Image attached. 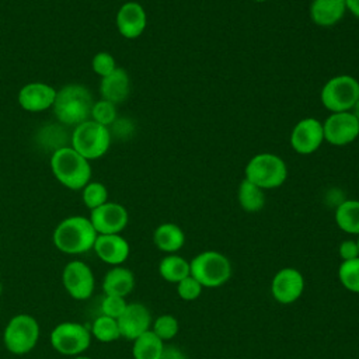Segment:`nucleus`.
<instances>
[{"label":"nucleus","mask_w":359,"mask_h":359,"mask_svg":"<svg viewBox=\"0 0 359 359\" xmlns=\"http://www.w3.org/2000/svg\"><path fill=\"white\" fill-rule=\"evenodd\" d=\"M90 328L81 323H59L49 335L52 348L66 356L81 355L91 344Z\"/></svg>","instance_id":"obj_9"},{"label":"nucleus","mask_w":359,"mask_h":359,"mask_svg":"<svg viewBox=\"0 0 359 359\" xmlns=\"http://www.w3.org/2000/svg\"><path fill=\"white\" fill-rule=\"evenodd\" d=\"M126 306H128V303H126L125 297L104 294V299L101 302V314L118 320L119 316L126 309Z\"/></svg>","instance_id":"obj_32"},{"label":"nucleus","mask_w":359,"mask_h":359,"mask_svg":"<svg viewBox=\"0 0 359 359\" xmlns=\"http://www.w3.org/2000/svg\"><path fill=\"white\" fill-rule=\"evenodd\" d=\"M135 287V276L130 269L121 265L109 269L102 279L104 294L126 297Z\"/></svg>","instance_id":"obj_21"},{"label":"nucleus","mask_w":359,"mask_h":359,"mask_svg":"<svg viewBox=\"0 0 359 359\" xmlns=\"http://www.w3.org/2000/svg\"><path fill=\"white\" fill-rule=\"evenodd\" d=\"M50 170L55 178L69 189H83L91 180V165L72 146L56 149L50 156Z\"/></svg>","instance_id":"obj_3"},{"label":"nucleus","mask_w":359,"mask_h":359,"mask_svg":"<svg viewBox=\"0 0 359 359\" xmlns=\"http://www.w3.org/2000/svg\"><path fill=\"white\" fill-rule=\"evenodd\" d=\"M304 279L296 268H283L278 271L271 283L273 299L282 304L294 303L303 293Z\"/></svg>","instance_id":"obj_14"},{"label":"nucleus","mask_w":359,"mask_h":359,"mask_svg":"<svg viewBox=\"0 0 359 359\" xmlns=\"http://www.w3.org/2000/svg\"><path fill=\"white\" fill-rule=\"evenodd\" d=\"M160 359H185V355L175 346H164Z\"/></svg>","instance_id":"obj_36"},{"label":"nucleus","mask_w":359,"mask_h":359,"mask_svg":"<svg viewBox=\"0 0 359 359\" xmlns=\"http://www.w3.org/2000/svg\"><path fill=\"white\" fill-rule=\"evenodd\" d=\"M90 222L97 234H119L128 224L129 215L123 205L105 202L90 210Z\"/></svg>","instance_id":"obj_13"},{"label":"nucleus","mask_w":359,"mask_h":359,"mask_svg":"<svg viewBox=\"0 0 359 359\" xmlns=\"http://www.w3.org/2000/svg\"><path fill=\"white\" fill-rule=\"evenodd\" d=\"M158 272L163 279L170 283H178L184 278L191 275L189 262L175 254L164 257L158 264Z\"/></svg>","instance_id":"obj_26"},{"label":"nucleus","mask_w":359,"mask_h":359,"mask_svg":"<svg viewBox=\"0 0 359 359\" xmlns=\"http://www.w3.org/2000/svg\"><path fill=\"white\" fill-rule=\"evenodd\" d=\"M65 290L76 300L88 299L95 287V279L91 268L79 259L67 262L62 272Z\"/></svg>","instance_id":"obj_10"},{"label":"nucleus","mask_w":359,"mask_h":359,"mask_svg":"<svg viewBox=\"0 0 359 359\" xmlns=\"http://www.w3.org/2000/svg\"><path fill=\"white\" fill-rule=\"evenodd\" d=\"M97 236L88 217L69 216L55 227L52 241L59 251L76 255L93 250Z\"/></svg>","instance_id":"obj_1"},{"label":"nucleus","mask_w":359,"mask_h":359,"mask_svg":"<svg viewBox=\"0 0 359 359\" xmlns=\"http://www.w3.org/2000/svg\"><path fill=\"white\" fill-rule=\"evenodd\" d=\"M93 250L101 261L114 266L123 264L130 252L129 243L121 234H98Z\"/></svg>","instance_id":"obj_18"},{"label":"nucleus","mask_w":359,"mask_h":359,"mask_svg":"<svg viewBox=\"0 0 359 359\" xmlns=\"http://www.w3.org/2000/svg\"><path fill=\"white\" fill-rule=\"evenodd\" d=\"M147 25L144 8L137 1L123 3L116 13V28L126 39L139 38Z\"/></svg>","instance_id":"obj_16"},{"label":"nucleus","mask_w":359,"mask_h":359,"mask_svg":"<svg viewBox=\"0 0 359 359\" xmlns=\"http://www.w3.org/2000/svg\"><path fill=\"white\" fill-rule=\"evenodd\" d=\"M324 142L332 146H346L355 142L359 136V121L348 112H332L323 122Z\"/></svg>","instance_id":"obj_11"},{"label":"nucleus","mask_w":359,"mask_h":359,"mask_svg":"<svg viewBox=\"0 0 359 359\" xmlns=\"http://www.w3.org/2000/svg\"><path fill=\"white\" fill-rule=\"evenodd\" d=\"M163 349V341L151 330H149L133 339L132 355L133 359H160Z\"/></svg>","instance_id":"obj_24"},{"label":"nucleus","mask_w":359,"mask_h":359,"mask_svg":"<svg viewBox=\"0 0 359 359\" xmlns=\"http://www.w3.org/2000/svg\"><path fill=\"white\" fill-rule=\"evenodd\" d=\"M93 105V95L84 86L67 84L56 91L52 109L59 122L77 126L91 118Z\"/></svg>","instance_id":"obj_2"},{"label":"nucleus","mask_w":359,"mask_h":359,"mask_svg":"<svg viewBox=\"0 0 359 359\" xmlns=\"http://www.w3.org/2000/svg\"><path fill=\"white\" fill-rule=\"evenodd\" d=\"M191 276L205 287H219L231 276V265L226 255L217 251H203L189 262Z\"/></svg>","instance_id":"obj_7"},{"label":"nucleus","mask_w":359,"mask_h":359,"mask_svg":"<svg viewBox=\"0 0 359 359\" xmlns=\"http://www.w3.org/2000/svg\"><path fill=\"white\" fill-rule=\"evenodd\" d=\"M346 11L352 13L356 18H359V0H345Z\"/></svg>","instance_id":"obj_37"},{"label":"nucleus","mask_w":359,"mask_h":359,"mask_svg":"<svg viewBox=\"0 0 359 359\" xmlns=\"http://www.w3.org/2000/svg\"><path fill=\"white\" fill-rule=\"evenodd\" d=\"M93 70L95 74H98L101 79L112 73L118 66L115 63V57L108 52H98L94 55L91 62Z\"/></svg>","instance_id":"obj_33"},{"label":"nucleus","mask_w":359,"mask_h":359,"mask_svg":"<svg viewBox=\"0 0 359 359\" xmlns=\"http://www.w3.org/2000/svg\"><path fill=\"white\" fill-rule=\"evenodd\" d=\"M339 257L342 258V261H349L353 258L359 257V248L356 244V240H345L339 244L338 248Z\"/></svg>","instance_id":"obj_35"},{"label":"nucleus","mask_w":359,"mask_h":359,"mask_svg":"<svg viewBox=\"0 0 359 359\" xmlns=\"http://www.w3.org/2000/svg\"><path fill=\"white\" fill-rule=\"evenodd\" d=\"M356 244H358V248H359V234H358V240H356Z\"/></svg>","instance_id":"obj_41"},{"label":"nucleus","mask_w":359,"mask_h":359,"mask_svg":"<svg viewBox=\"0 0 359 359\" xmlns=\"http://www.w3.org/2000/svg\"><path fill=\"white\" fill-rule=\"evenodd\" d=\"M118 327L121 337L126 339H136L143 332L150 330L151 316L149 309L142 303H128L123 313L119 316Z\"/></svg>","instance_id":"obj_15"},{"label":"nucleus","mask_w":359,"mask_h":359,"mask_svg":"<svg viewBox=\"0 0 359 359\" xmlns=\"http://www.w3.org/2000/svg\"><path fill=\"white\" fill-rule=\"evenodd\" d=\"M38 321L25 313L11 317L3 332V342L8 352L14 355H24L31 352L39 339Z\"/></svg>","instance_id":"obj_8"},{"label":"nucleus","mask_w":359,"mask_h":359,"mask_svg":"<svg viewBox=\"0 0 359 359\" xmlns=\"http://www.w3.org/2000/svg\"><path fill=\"white\" fill-rule=\"evenodd\" d=\"M100 93L102 100H107L112 104L123 102L130 93V79L125 69L116 67L112 73L101 79Z\"/></svg>","instance_id":"obj_19"},{"label":"nucleus","mask_w":359,"mask_h":359,"mask_svg":"<svg viewBox=\"0 0 359 359\" xmlns=\"http://www.w3.org/2000/svg\"><path fill=\"white\" fill-rule=\"evenodd\" d=\"M237 199L243 210L255 213L259 212L265 205V194L264 189L257 187L255 184L250 182L248 180H243L238 185Z\"/></svg>","instance_id":"obj_25"},{"label":"nucleus","mask_w":359,"mask_h":359,"mask_svg":"<svg viewBox=\"0 0 359 359\" xmlns=\"http://www.w3.org/2000/svg\"><path fill=\"white\" fill-rule=\"evenodd\" d=\"M1 290H3V286H1V282H0V296H1Z\"/></svg>","instance_id":"obj_42"},{"label":"nucleus","mask_w":359,"mask_h":359,"mask_svg":"<svg viewBox=\"0 0 359 359\" xmlns=\"http://www.w3.org/2000/svg\"><path fill=\"white\" fill-rule=\"evenodd\" d=\"M56 91L46 83H28L18 93V104L28 112H42L53 107Z\"/></svg>","instance_id":"obj_17"},{"label":"nucleus","mask_w":359,"mask_h":359,"mask_svg":"<svg viewBox=\"0 0 359 359\" xmlns=\"http://www.w3.org/2000/svg\"><path fill=\"white\" fill-rule=\"evenodd\" d=\"M70 140H72L70 146L79 154H81L84 158L90 161V160L102 157L108 151L111 146L112 135L109 128L102 126L94 122L93 119H88L74 126Z\"/></svg>","instance_id":"obj_5"},{"label":"nucleus","mask_w":359,"mask_h":359,"mask_svg":"<svg viewBox=\"0 0 359 359\" xmlns=\"http://www.w3.org/2000/svg\"><path fill=\"white\" fill-rule=\"evenodd\" d=\"M153 241L160 251L177 252L185 243V234L182 229L174 223H163L153 233Z\"/></svg>","instance_id":"obj_22"},{"label":"nucleus","mask_w":359,"mask_h":359,"mask_svg":"<svg viewBox=\"0 0 359 359\" xmlns=\"http://www.w3.org/2000/svg\"><path fill=\"white\" fill-rule=\"evenodd\" d=\"M252 1H257V3H264V1H266V0H252Z\"/></svg>","instance_id":"obj_40"},{"label":"nucleus","mask_w":359,"mask_h":359,"mask_svg":"<svg viewBox=\"0 0 359 359\" xmlns=\"http://www.w3.org/2000/svg\"><path fill=\"white\" fill-rule=\"evenodd\" d=\"M323 142V122L313 116L300 119L290 132V146L297 154H313L320 149Z\"/></svg>","instance_id":"obj_12"},{"label":"nucleus","mask_w":359,"mask_h":359,"mask_svg":"<svg viewBox=\"0 0 359 359\" xmlns=\"http://www.w3.org/2000/svg\"><path fill=\"white\" fill-rule=\"evenodd\" d=\"M90 119L109 128L116 121V105L102 98L100 101H94Z\"/></svg>","instance_id":"obj_30"},{"label":"nucleus","mask_w":359,"mask_h":359,"mask_svg":"<svg viewBox=\"0 0 359 359\" xmlns=\"http://www.w3.org/2000/svg\"><path fill=\"white\" fill-rule=\"evenodd\" d=\"M244 174L245 180L261 189H275L285 184L287 178V167L279 156L264 151L248 160Z\"/></svg>","instance_id":"obj_4"},{"label":"nucleus","mask_w":359,"mask_h":359,"mask_svg":"<svg viewBox=\"0 0 359 359\" xmlns=\"http://www.w3.org/2000/svg\"><path fill=\"white\" fill-rule=\"evenodd\" d=\"M351 112L356 116V119L359 121V100H358V102L353 105V108L351 109Z\"/></svg>","instance_id":"obj_38"},{"label":"nucleus","mask_w":359,"mask_h":359,"mask_svg":"<svg viewBox=\"0 0 359 359\" xmlns=\"http://www.w3.org/2000/svg\"><path fill=\"white\" fill-rule=\"evenodd\" d=\"M91 337H94L100 342H112L121 338L118 321L108 316L100 314L93 324L90 325Z\"/></svg>","instance_id":"obj_27"},{"label":"nucleus","mask_w":359,"mask_h":359,"mask_svg":"<svg viewBox=\"0 0 359 359\" xmlns=\"http://www.w3.org/2000/svg\"><path fill=\"white\" fill-rule=\"evenodd\" d=\"M321 104L332 112H348L359 100V81L351 74L331 77L321 88Z\"/></svg>","instance_id":"obj_6"},{"label":"nucleus","mask_w":359,"mask_h":359,"mask_svg":"<svg viewBox=\"0 0 359 359\" xmlns=\"http://www.w3.org/2000/svg\"><path fill=\"white\" fill-rule=\"evenodd\" d=\"M345 13V0H313L309 7L310 18L318 27H332L338 24Z\"/></svg>","instance_id":"obj_20"},{"label":"nucleus","mask_w":359,"mask_h":359,"mask_svg":"<svg viewBox=\"0 0 359 359\" xmlns=\"http://www.w3.org/2000/svg\"><path fill=\"white\" fill-rule=\"evenodd\" d=\"M83 202L84 205L93 210L105 202H108V189L104 184L97 181H90L83 188Z\"/></svg>","instance_id":"obj_29"},{"label":"nucleus","mask_w":359,"mask_h":359,"mask_svg":"<svg viewBox=\"0 0 359 359\" xmlns=\"http://www.w3.org/2000/svg\"><path fill=\"white\" fill-rule=\"evenodd\" d=\"M338 278L345 289L359 293V257L342 261L338 268Z\"/></svg>","instance_id":"obj_28"},{"label":"nucleus","mask_w":359,"mask_h":359,"mask_svg":"<svg viewBox=\"0 0 359 359\" xmlns=\"http://www.w3.org/2000/svg\"><path fill=\"white\" fill-rule=\"evenodd\" d=\"M337 226L348 234H359V201L346 199L338 203L335 209Z\"/></svg>","instance_id":"obj_23"},{"label":"nucleus","mask_w":359,"mask_h":359,"mask_svg":"<svg viewBox=\"0 0 359 359\" xmlns=\"http://www.w3.org/2000/svg\"><path fill=\"white\" fill-rule=\"evenodd\" d=\"M202 285L195 279L192 278L191 275L184 278L182 280H180L177 283V292H178V296L182 299V300H195L196 297L201 296L202 293Z\"/></svg>","instance_id":"obj_34"},{"label":"nucleus","mask_w":359,"mask_h":359,"mask_svg":"<svg viewBox=\"0 0 359 359\" xmlns=\"http://www.w3.org/2000/svg\"><path fill=\"white\" fill-rule=\"evenodd\" d=\"M74 359H91L90 356H83V355H77V356H74Z\"/></svg>","instance_id":"obj_39"},{"label":"nucleus","mask_w":359,"mask_h":359,"mask_svg":"<svg viewBox=\"0 0 359 359\" xmlns=\"http://www.w3.org/2000/svg\"><path fill=\"white\" fill-rule=\"evenodd\" d=\"M151 331L164 342L168 341L171 338H174L178 332V320L171 316V314H163L158 316L153 325H151Z\"/></svg>","instance_id":"obj_31"}]
</instances>
